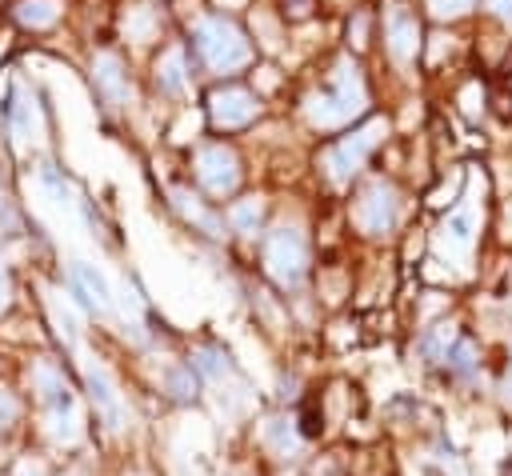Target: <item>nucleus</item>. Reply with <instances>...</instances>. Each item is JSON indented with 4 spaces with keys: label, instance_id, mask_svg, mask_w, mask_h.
Returning a JSON list of instances; mask_svg holds the SVG:
<instances>
[{
    "label": "nucleus",
    "instance_id": "aec40b11",
    "mask_svg": "<svg viewBox=\"0 0 512 476\" xmlns=\"http://www.w3.org/2000/svg\"><path fill=\"white\" fill-rule=\"evenodd\" d=\"M232 228L244 232V236H252L260 228V200H240L232 208Z\"/></svg>",
    "mask_w": 512,
    "mask_h": 476
},
{
    "label": "nucleus",
    "instance_id": "f03ea898",
    "mask_svg": "<svg viewBox=\"0 0 512 476\" xmlns=\"http://www.w3.org/2000/svg\"><path fill=\"white\" fill-rule=\"evenodd\" d=\"M196 48L208 60V68H216V72H232V68H244L252 60L244 32L228 20H216V16L196 24Z\"/></svg>",
    "mask_w": 512,
    "mask_h": 476
},
{
    "label": "nucleus",
    "instance_id": "5701e85b",
    "mask_svg": "<svg viewBox=\"0 0 512 476\" xmlns=\"http://www.w3.org/2000/svg\"><path fill=\"white\" fill-rule=\"evenodd\" d=\"M8 296H12V280H8V272L0 268V312L8 308Z\"/></svg>",
    "mask_w": 512,
    "mask_h": 476
},
{
    "label": "nucleus",
    "instance_id": "b1692460",
    "mask_svg": "<svg viewBox=\"0 0 512 476\" xmlns=\"http://www.w3.org/2000/svg\"><path fill=\"white\" fill-rule=\"evenodd\" d=\"M488 8H492L500 20H512V0H488Z\"/></svg>",
    "mask_w": 512,
    "mask_h": 476
},
{
    "label": "nucleus",
    "instance_id": "2eb2a0df",
    "mask_svg": "<svg viewBox=\"0 0 512 476\" xmlns=\"http://www.w3.org/2000/svg\"><path fill=\"white\" fill-rule=\"evenodd\" d=\"M156 32H160V16H156L152 8L136 4V8L124 12V36H128L132 44H148Z\"/></svg>",
    "mask_w": 512,
    "mask_h": 476
},
{
    "label": "nucleus",
    "instance_id": "1a4fd4ad",
    "mask_svg": "<svg viewBox=\"0 0 512 476\" xmlns=\"http://www.w3.org/2000/svg\"><path fill=\"white\" fill-rule=\"evenodd\" d=\"M212 124L216 128H240L256 116V96L244 92V88H220L212 92Z\"/></svg>",
    "mask_w": 512,
    "mask_h": 476
},
{
    "label": "nucleus",
    "instance_id": "dca6fc26",
    "mask_svg": "<svg viewBox=\"0 0 512 476\" xmlns=\"http://www.w3.org/2000/svg\"><path fill=\"white\" fill-rule=\"evenodd\" d=\"M56 16H60V0H20L16 4V20L24 28H48V24H56Z\"/></svg>",
    "mask_w": 512,
    "mask_h": 476
},
{
    "label": "nucleus",
    "instance_id": "4be33fe9",
    "mask_svg": "<svg viewBox=\"0 0 512 476\" xmlns=\"http://www.w3.org/2000/svg\"><path fill=\"white\" fill-rule=\"evenodd\" d=\"M12 416H16V400H12L8 392H0V428H4Z\"/></svg>",
    "mask_w": 512,
    "mask_h": 476
},
{
    "label": "nucleus",
    "instance_id": "0eeeda50",
    "mask_svg": "<svg viewBox=\"0 0 512 476\" xmlns=\"http://www.w3.org/2000/svg\"><path fill=\"white\" fill-rule=\"evenodd\" d=\"M196 176H200V184H204L208 192L224 196V192L236 188L240 168H236V156H232L224 144H212V148H200V152H196Z\"/></svg>",
    "mask_w": 512,
    "mask_h": 476
},
{
    "label": "nucleus",
    "instance_id": "9d476101",
    "mask_svg": "<svg viewBox=\"0 0 512 476\" xmlns=\"http://www.w3.org/2000/svg\"><path fill=\"white\" fill-rule=\"evenodd\" d=\"M84 376H88V388H92V404H96V412L104 416V424L112 428V432H120L124 428V404H120V396H116V388H112V380H108V372L100 368V364H84Z\"/></svg>",
    "mask_w": 512,
    "mask_h": 476
},
{
    "label": "nucleus",
    "instance_id": "4468645a",
    "mask_svg": "<svg viewBox=\"0 0 512 476\" xmlns=\"http://www.w3.org/2000/svg\"><path fill=\"white\" fill-rule=\"evenodd\" d=\"M72 280L76 288L84 292V300L96 308V312H108L112 308V292H108V280L92 268V264H72Z\"/></svg>",
    "mask_w": 512,
    "mask_h": 476
},
{
    "label": "nucleus",
    "instance_id": "9b49d317",
    "mask_svg": "<svg viewBox=\"0 0 512 476\" xmlns=\"http://www.w3.org/2000/svg\"><path fill=\"white\" fill-rule=\"evenodd\" d=\"M40 108H36V96L28 84H16V100H12V136H16V148H28L40 140Z\"/></svg>",
    "mask_w": 512,
    "mask_h": 476
},
{
    "label": "nucleus",
    "instance_id": "412c9836",
    "mask_svg": "<svg viewBox=\"0 0 512 476\" xmlns=\"http://www.w3.org/2000/svg\"><path fill=\"white\" fill-rule=\"evenodd\" d=\"M428 8H432L436 16H460V12L472 8V0H428Z\"/></svg>",
    "mask_w": 512,
    "mask_h": 476
},
{
    "label": "nucleus",
    "instance_id": "39448f33",
    "mask_svg": "<svg viewBox=\"0 0 512 476\" xmlns=\"http://www.w3.org/2000/svg\"><path fill=\"white\" fill-rule=\"evenodd\" d=\"M264 264H268V272H272V280L276 284H284V288H296L300 284V276H304V264H308V244H304V236L296 232V228H276L272 236H268V248H264Z\"/></svg>",
    "mask_w": 512,
    "mask_h": 476
},
{
    "label": "nucleus",
    "instance_id": "6e6552de",
    "mask_svg": "<svg viewBox=\"0 0 512 476\" xmlns=\"http://www.w3.org/2000/svg\"><path fill=\"white\" fill-rule=\"evenodd\" d=\"M472 240H476V204H472V196L440 224V236H436V244H440V252L444 256H468V248H472Z\"/></svg>",
    "mask_w": 512,
    "mask_h": 476
},
{
    "label": "nucleus",
    "instance_id": "20e7f679",
    "mask_svg": "<svg viewBox=\"0 0 512 476\" xmlns=\"http://www.w3.org/2000/svg\"><path fill=\"white\" fill-rule=\"evenodd\" d=\"M384 132H388V120H368L360 132H352V136H344L340 144H332V148L324 152V168H328V176H332L336 184L352 180V172L368 160V152L380 144Z\"/></svg>",
    "mask_w": 512,
    "mask_h": 476
},
{
    "label": "nucleus",
    "instance_id": "393cba45",
    "mask_svg": "<svg viewBox=\"0 0 512 476\" xmlns=\"http://www.w3.org/2000/svg\"><path fill=\"white\" fill-rule=\"evenodd\" d=\"M456 368H472V348L468 344H460V352H456V360H452Z\"/></svg>",
    "mask_w": 512,
    "mask_h": 476
},
{
    "label": "nucleus",
    "instance_id": "f3484780",
    "mask_svg": "<svg viewBox=\"0 0 512 476\" xmlns=\"http://www.w3.org/2000/svg\"><path fill=\"white\" fill-rule=\"evenodd\" d=\"M156 80H160L164 92H180V88H184V52H180V48H172V52L160 60Z\"/></svg>",
    "mask_w": 512,
    "mask_h": 476
},
{
    "label": "nucleus",
    "instance_id": "bb28decb",
    "mask_svg": "<svg viewBox=\"0 0 512 476\" xmlns=\"http://www.w3.org/2000/svg\"><path fill=\"white\" fill-rule=\"evenodd\" d=\"M24 476H28V472H24Z\"/></svg>",
    "mask_w": 512,
    "mask_h": 476
},
{
    "label": "nucleus",
    "instance_id": "f8f14e48",
    "mask_svg": "<svg viewBox=\"0 0 512 476\" xmlns=\"http://www.w3.org/2000/svg\"><path fill=\"white\" fill-rule=\"evenodd\" d=\"M416 44H420L416 20H412L404 8H392V12H388V48H392V56H396L400 64H408V60L416 56Z\"/></svg>",
    "mask_w": 512,
    "mask_h": 476
},
{
    "label": "nucleus",
    "instance_id": "a211bd4d",
    "mask_svg": "<svg viewBox=\"0 0 512 476\" xmlns=\"http://www.w3.org/2000/svg\"><path fill=\"white\" fill-rule=\"evenodd\" d=\"M172 196H176V204H180V212H184V216H188V220H196V224H200V228H204V232H212V236H220V232H224V224H220V220H216V216H212V212H204V208H200V204H192V196H188V192H184V188H176V192H172Z\"/></svg>",
    "mask_w": 512,
    "mask_h": 476
},
{
    "label": "nucleus",
    "instance_id": "a878e982",
    "mask_svg": "<svg viewBox=\"0 0 512 476\" xmlns=\"http://www.w3.org/2000/svg\"><path fill=\"white\" fill-rule=\"evenodd\" d=\"M504 392L512 396V368H508V376H504Z\"/></svg>",
    "mask_w": 512,
    "mask_h": 476
},
{
    "label": "nucleus",
    "instance_id": "6ab92c4d",
    "mask_svg": "<svg viewBox=\"0 0 512 476\" xmlns=\"http://www.w3.org/2000/svg\"><path fill=\"white\" fill-rule=\"evenodd\" d=\"M48 312H52V320H56V332L72 344V340H76V316H72V308H68L56 292H48Z\"/></svg>",
    "mask_w": 512,
    "mask_h": 476
},
{
    "label": "nucleus",
    "instance_id": "f257e3e1",
    "mask_svg": "<svg viewBox=\"0 0 512 476\" xmlns=\"http://www.w3.org/2000/svg\"><path fill=\"white\" fill-rule=\"evenodd\" d=\"M364 104H368V92H364L360 68L352 60H340L332 72V88L308 96V120L320 128H336V124H348L352 116H360Z\"/></svg>",
    "mask_w": 512,
    "mask_h": 476
},
{
    "label": "nucleus",
    "instance_id": "ddd939ff",
    "mask_svg": "<svg viewBox=\"0 0 512 476\" xmlns=\"http://www.w3.org/2000/svg\"><path fill=\"white\" fill-rule=\"evenodd\" d=\"M92 72H96V88L104 92L108 104H124V100H128V84H124V76H120V60H116L112 52H100Z\"/></svg>",
    "mask_w": 512,
    "mask_h": 476
},
{
    "label": "nucleus",
    "instance_id": "7ed1b4c3",
    "mask_svg": "<svg viewBox=\"0 0 512 476\" xmlns=\"http://www.w3.org/2000/svg\"><path fill=\"white\" fill-rule=\"evenodd\" d=\"M36 388H40V400H44V408H48V432H52L56 440L72 444V440L80 436V412H76L72 388L64 384L60 372H52V368H44V364L36 368Z\"/></svg>",
    "mask_w": 512,
    "mask_h": 476
},
{
    "label": "nucleus",
    "instance_id": "423d86ee",
    "mask_svg": "<svg viewBox=\"0 0 512 476\" xmlns=\"http://www.w3.org/2000/svg\"><path fill=\"white\" fill-rule=\"evenodd\" d=\"M352 216H356V224H360L364 232H372V236H376V232H388V228L396 224V192H392V184L372 180V184L360 192Z\"/></svg>",
    "mask_w": 512,
    "mask_h": 476
}]
</instances>
